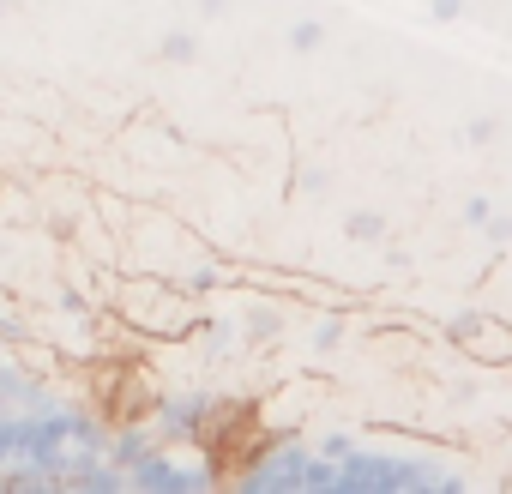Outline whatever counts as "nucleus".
<instances>
[{
    "instance_id": "1",
    "label": "nucleus",
    "mask_w": 512,
    "mask_h": 494,
    "mask_svg": "<svg viewBox=\"0 0 512 494\" xmlns=\"http://www.w3.org/2000/svg\"><path fill=\"white\" fill-rule=\"evenodd\" d=\"M151 61H163V67H193V61H199V37H193L187 25H175V31H163V37H157Z\"/></svg>"
},
{
    "instance_id": "2",
    "label": "nucleus",
    "mask_w": 512,
    "mask_h": 494,
    "mask_svg": "<svg viewBox=\"0 0 512 494\" xmlns=\"http://www.w3.org/2000/svg\"><path fill=\"white\" fill-rule=\"evenodd\" d=\"M344 235H350V241H368V247H380V241H392V223H386V211L362 205V211H350V217H344Z\"/></svg>"
},
{
    "instance_id": "3",
    "label": "nucleus",
    "mask_w": 512,
    "mask_h": 494,
    "mask_svg": "<svg viewBox=\"0 0 512 494\" xmlns=\"http://www.w3.org/2000/svg\"><path fill=\"white\" fill-rule=\"evenodd\" d=\"M241 332H247V344H266V338H278V332H284V314H278L272 302H247Z\"/></svg>"
},
{
    "instance_id": "4",
    "label": "nucleus",
    "mask_w": 512,
    "mask_h": 494,
    "mask_svg": "<svg viewBox=\"0 0 512 494\" xmlns=\"http://www.w3.org/2000/svg\"><path fill=\"white\" fill-rule=\"evenodd\" d=\"M326 37H332V31H326L320 19H296V25H290V49H296V55H320Z\"/></svg>"
},
{
    "instance_id": "5",
    "label": "nucleus",
    "mask_w": 512,
    "mask_h": 494,
    "mask_svg": "<svg viewBox=\"0 0 512 494\" xmlns=\"http://www.w3.org/2000/svg\"><path fill=\"white\" fill-rule=\"evenodd\" d=\"M494 139H500V115H470V121H464V145L482 151V145H494Z\"/></svg>"
},
{
    "instance_id": "6",
    "label": "nucleus",
    "mask_w": 512,
    "mask_h": 494,
    "mask_svg": "<svg viewBox=\"0 0 512 494\" xmlns=\"http://www.w3.org/2000/svg\"><path fill=\"white\" fill-rule=\"evenodd\" d=\"M482 235H488L494 247H506V241H512V211H500V205H494V211H488V223H482Z\"/></svg>"
},
{
    "instance_id": "7",
    "label": "nucleus",
    "mask_w": 512,
    "mask_h": 494,
    "mask_svg": "<svg viewBox=\"0 0 512 494\" xmlns=\"http://www.w3.org/2000/svg\"><path fill=\"white\" fill-rule=\"evenodd\" d=\"M296 193H314L320 199V193H332V175L326 169H296Z\"/></svg>"
},
{
    "instance_id": "8",
    "label": "nucleus",
    "mask_w": 512,
    "mask_h": 494,
    "mask_svg": "<svg viewBox=\"0 0 512 494\" xmlns=\"http://www.w3.org/2000/svg\"><path fill=\"white\" fill-rule=\"evenodd\" d=\"M488 211H494V199H488V193H470V199H464V223H470V229H482V223H488Z\"/></svg>"
},
{
    "instance_id": "9",
    "label": "nucleus",
    "mask_w": 512,
    "mask_h": 494,
    "mask_svg": "<svg viewBox=\"0 0 512 494\" xmlns=\"http://www.w3.org/2000/svg\"><path fill=\"white\" fill-rule=\"evenodd\" d=\"M428 19L434 25H458L464 19V0H428Z\"/></svg>"
},
{
    "instance_id": "10",
    "label": "nucleus",
    "mask_w": 512,
    "mask_h": 494,
    "mask_svg": "<svg viewBox=\"0 0 512 494\" xmlns=\"http://www.w3.org/2000/svg\"><path fill=\"white\" fill-rule=\"evenodd\" d=\"M344 344V320H326L320 332H314V350H338Z\"/></svg>"
},
{
    "instance_id": "11",
    "label": "nucleus",
    "mask_w": 512,
    "mask_h": 494,
    "mask_svg": "<svg viewBox=\"0 0 512 494\" xmlns=\"http://www.w3.org/2000/svg\"><path fill=\"white\" fill-rule=\"evenodd\" d=\"M223 7H229V0H199V19H217Z\"/></svg>"
},
{
    "instance_id": "12",
    "label": "nucleus",
    "mask_w": 512,
    "mask_h": 494,
    "mask_svg": "<svg viewBox=\"0 0 512 494\" xmlns=\"http://www.w3.org/2000/svg\"><path fill=\"white\" fill-rule=\"evenodd\" d=\"M25 13V0H0V19H19Z\"/></svg>"
}]
</instances>
